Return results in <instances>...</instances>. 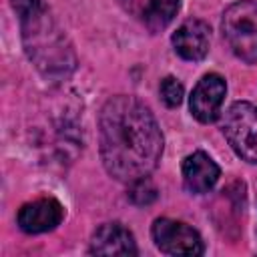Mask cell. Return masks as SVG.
Returning <instances> with one entry per match:
<instances>
[{"instance_id": "obj_1", "label": "cell", "mask_w": 257, "mask_h": 257, "mask_svg": "<svg viewBox=\"0 0 257 257\" xmlns=\"http://www.w3.org/2000/svg\"><path fill=\"white\" fill-rule=\"evenodd\" d=\"M100 159L120 183L147 179L163 155V133L153 112L135 96H112L98 116Z\"/></svg>"}, {"instance_id": "obj_2", "label": "cell", "mask_w": 257, "mask_h": 257, "mask_svg": "<svg viewBox=\"0 0 257 257\" xmlns=\"http://www.w3.org/2000/svg\"><path fill=\"white\" fill-rule=\"evenodd\" d=\"M223 34L235 56L247 64L257 62V2L243 0L223 14Z\"/></svg>"}, {"instance_id": "obj_3", "label": "cell", "mask_w": 257, "mask_h": 257, "mask_svg": "<svg viewBox=\"0 0 257 257\" xmlns=\"http://www.w3.org/2000/svg\"><path fill=\"white\" fill-rule=\"evenodd\" d=\"M223 133L231 149L247 163H257V106L245 100L233 102L225 112Z\"/></svg>"}, {"instance_id": "obj_4", "label": "cell", "mask_w": 257, "mask_h": 257, "mask_svg": "<svg viewBox=\"0 0 257 257\" xmlns=\"http://www.w3.org/2000/svg\"><path fill=\"white\" fill-rule=\"evenodd\" d=\"M153 241L167 255H201L205 251L201 235L187 223L175 219H157L153 223Z\"/></svg>"}, {"instance_id": "obj_5", "label": "cell", "mask_w": 257, "mask_h": 257, "mask_svg": "<svg viewBox=\"0 0 257 257\" xmlns=\"http://www.w3.org/2000/svg\"><path fill=\"white\" fill-rule=\"evenodd\" d=\"M227 94V84L221 74H205L197 86L193 88L189 106L197 120L201 122H213L221 114V106Z\"/></svg>"}, {"instance_id": "obj_6", "label": "cell", "mask_w": 257, "mask_h": 257, "mask_svg": "<svg viewBox=\"0 0 257 257\" xmlns=\"http://www.w3.org/2000/svg\"><path fill=\"white\" fill-rule=\"evenodd\" d=\"M62 205L56 199H38L32 203H26L18 211V227L24 233L36 235L52 231L62 221Z\"/></svg>"}, {"instance_id": "obj_7", "label": "cell", "mask_w": 257, "mask_h": 257, "mask_svg": "<svg viewBox=\"0 0 257 257\" xmlns=\"http://www.w3.org/2000/svg\"><path fill=\"white\" fill-rule=\"evenodd\" d=\"M173 46L185 60H203L209 52V26L203 20H187L173 34Z\"/></svg>"}, {"instance_id": "obj_8", "label": "cell", "mask_w": 257, "mask_h": 257, "mask_svg": "<svg viewBox=\"0 0 257 257\" xmlns=\"http://www.w3.org/2000/svg\"><path fill=\"white\" fill-rule=\"evenodd\" d=\"M221 171L217 163L203 151H195L183 161V183L189 193L201 195L213 189Z\"/></svg>"}, {"instance_id": "obj_9", "label": "cell", "mask_w": 257, "mask_h": 257, "mask_svg": "<svg viewBox=\"0 0 257 257\" xmlns=\"http://www.w3.org/2000/svg\"><path fill=\"white\" fill-rule=\"evenodd\" d=\"M92 255H137L133 233L120 223H106L96 229L90 241Z\"/></svg>"}, {"instance_id": "obj_10", "label": "cell", "mask_w": 257, "mask_h": 257, "mask_svg": "<svg viewBox=\"0 0 257 257\" xmlns=\"http://www.w3.org/2000/svg\"><path fill=\"white\" fill-rule=\"evenodd\" d=\"M179 8H181L179 0H149L147 12H145V22L153 32L163 30L165 26H169L173 22Z\"/></svg>"}, {"instance_id": "obj_11", "label": "cell", "mask_w": 257, "mask_h": 257, "mask_svg": "<svg viewBox=\"0 0 257 257\" xmlns=\"http://www.w3.org/2000/svg\"><path fill=\"white\" fill-rule=\"evenodd\" d=\"M183 94H185L183 84L177 78H173V76L163 78V82H161V98H163V102L167 106H171V108L179 106L183 102Z\"/></svg>"}, {"instance_id": "obj_12", "label": "cell", "mask_w": 257, "mask_h": 257, "mask_svg": "<svg viewBox=\"0 0 257 257\" xmlns=\"http://www.w3.org/2000/svg\"><path fill=\"white\" fill-rule=\"evenodd\" d=\"M155 197H157V191H155V187H153L147 179L133 183L131 199H133L137 205H149L151 201H155Z\"/></svg>"}]
</instances>
